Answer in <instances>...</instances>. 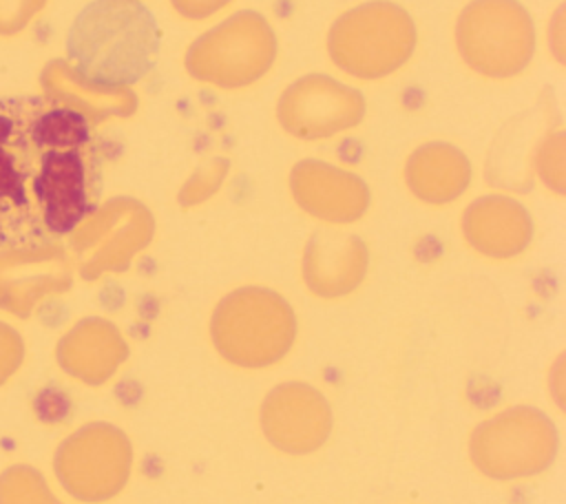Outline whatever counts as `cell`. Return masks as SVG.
<instances>
[{
	"instance_id": "cell-2",
	"label": "cell",
	"mask_w": 566,
	"mask_h": 504,
	"mask_svg": "<svg viewBox=\"0 0 566 504\" xmlns=\"http://www.w3.org/2000/svg\"><path fill=\"white\" fill-rule=\"evenodd\" d=\"M159 27L139 0H95L86 4L66 38L69 69L93 88H124L155 64Z\"/></svg>"
},
{
	"instance_id": "cell-4",
	"label": "cell",
	"mask_w": 566,
	"mask_h": 504,
	"mask_svg": "<svg viewBox=\"0 0 566 504\" xmlns=\"http://www.w3.org/2000/svg\"><path fill=\"white\" fill-rule=\"evenodd\" d=\"M130 460V444L117 427L91 422L57 447L53 469L69 495L95 504L111 500L124 489Z\"/></svg>"
},
{
	"instance_id": "cell-5",
	"label": "cell",
	"mask_w": 566,
	"mask_h": 504,
	"mask_svg": "<svg viewBox=\"0 0 566 504\" xmlns=\"http://www.w3.org/2000/svg\"><path fill=\"white\" fill-rule=\"evenodd\" d=\"M64 252L55 245L4 248L0 252V309L27 318L33 307L69 287Z\"/></svg>"
},
{
	"instance_id": "cell-9",
	"label": "cell",
	"mask_w": 566,
	"mask_h": 504,
	"mask_svg": "<svg viewBox=\"0 0 566 504\" xmlns=\"http://www.w3.org/2000/svg\"><path fill=\"white\" fill-rule=\"evenodd\" d=\"M46 0H0V35H15L44 9Z\"/></svg>"
},
{
	"instance_id": "cell-8",
	"label": "cell",
	"mask_w": 566,
	"mask_h": 504,
	"mask_svg": "<svg viewBox=\"0 0 566 504\" xmlns=\"http://www.w3.org/2000/svg\"><path fill=\"white\" fill-rule=\"evenodd\" d=\"M0 504H62L46 480L29 464H13L0 473Z\"/></svg>"
},
{
	"instance_id": "cell-6",
	"label": "cell",
	"mask_w": 566,
	"mask_h": 504,
	"mask_svg": "<svg viewBox=\"0 0 566 504\" xmlns=\"http://www.w3.org/2000/svg\"><path fill=\"white\" fill-rule=\"evenodd\" d=\"M261 424L272 444L287 453H307L329 433V407L318 391L290 382L276 387L261 407Z\"/></svg>"
},
{
	"instance_id": "cell-3",
	"label": "cell",
	"mask_w": 566,
	"mask_h": 504,
	"mask_svg": "<svg viewBox=\"0 0 566 504\" xmlns=\"http://www.w3.org/2000/svg\"><path fill=\"white\" fill-rule=\"evenodd\" d=\"M557 451L553 422L537 409L515 407L482 422L471 435L475 466L497 480L544 471Z\"/></svg>"
},
{
	"instance_id": "cell-11",
	"label": "cell",
	"mask_w": 566,
	"mask_h": 504,
	"mask_svg": "<svg viewBox=\"0 0 566 504\" xmlns=\"http://www.w3.org/2000/svg\"><path fill=\"white\" fill-rule=\"evenodd\" d=\"M228 2L230 0H172V7L186 18H206Z\"/></svg>"
},
{
	"instance_id": "cell-1",
	"label": "cell",
	"mask_w": 566,
	"mask_h": 504,
	"mask_svg": "<svg viewBox=\"0 0 566 504\" xmlns=\"http://www.w3.org/2000/svg\"><path fill=\"white\" fill-rule=\"evenodd\" d=\"M91 124L49 95L0 97V248L66 234L88 212Z\"/></svg>"
},
{
	"instance_id": "cell-7",
	"label": "cell",
	"mask_w": 566,
	"mask_h": 504,
	"mask_svg": "<svg viewBox=\"0 0 566 504\" xmlns=\"http://www.w3.org/2000/svg\"><path fill=\"white\" fill-rule=\"evenodd\" d=\"M55 356L60 367L75 380L102 385L126 358V343L111 323L84 318L60 338Z\"/></svg>"
},
{
	"instance_id": "cell-10",
	"label": "cell",
	"mask_w": 566,
	"mask_h": 504,
	"mask_svg": "<svg viewBox=\"0 0 566 504\" xmlns=\"http://www.w3.org/2000/svg\"><path fill=\"white\" fill-rule=\"evenodd\" d=\"M24 358L22 336L0 321V387L18 371Z\"/></svg>"
}]
</instances>
